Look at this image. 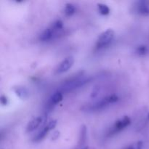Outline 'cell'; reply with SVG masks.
Wrapping results in <instances>:
<instances>
[{
    "label": "cell",
    "mask_w": 149,
    "mask_h": 149,
    "mask_svg": "<svg viewBox=\"0 0 149 149\" xmlns=\"http://www.w3.org/2000/svg\"><path fill=\"white\" fill-rule=\"evenodd\" d=\"M87 140V127L84 125H82L80 127L79 132V142L78 146L80 147H83L85 145Z\"/></svg>",
    "instance_id": "8fae6325"
},
{
    "label": "cell",
    "mask_w": 149,
    "mask_h": 149,
    "mask_svg": "<svg viewBox=\"0 0 149 149\" xmlns=\"http://www.w3.org/2000/svg\"><path fill=\"white\" fill-rule=\"evenodd\" d=\"M44 121H45V119L43 116H37V117L33 118L28 123L26 128V132H31L34 131L36 128H38L42 125V123H43Z\"/></svg>",
    "instance_id": "ba28073f"
},
{
    "label": "cell",
    "mask_w": 149,
    "mask_h": 149,
    "mask_svg": "<svg viewBox=\"0 0 149 149\" xmlns=\"http://www.w3.org/2000/svg\"><path fill=\"white\" fill-rule=\"evenodd\" d=\"M59 136H60L59 131H55V132H54L53 133H52V136H51V138H52V140L55 141V140L58 139V138H59Z\"/></svg>",
    "instance_id": "e0dca14e"
},
{
    "label": "cell",
    "mask_w": 149,
    "mask_h": 149,
    "mask_svg": "<svg viewBox=\"0 0 149 149\" xmlns=\"http://www.w3.org/2000/svg\"><path fill=\"white\" fill-rule=\"evenodd\" d=\"M74 58L72 56H68L64 58L62 61L59 63L58 67L55 69V73L58 74H63V73L68 71L71 67L74 65Z\"/></svg>",
    "instance_id": "52a82bcc"
},
{
    "label": "cell",
    "mask_w": 149,
    "mask_h": 149,
    "mask_svg": "<svg viewBox=\"0 0 149 149\" xmlns=\"http://www.w3.org/2000/svg\"><path fill=\"white\" fill-rule=\"evenodd\" d=\"M57 125V120L54 119V120L50 121L47 125H45L43 127L42 130L33 137V141L35 143H38V142H40L41 141L44 139L45 137L47 136V135L48 134V132H49L50 130H53L54 128L56 127Z\"/></svg>",
    "instance_id": "5b68a950"
},
{
    "label": "cell",
    "mask_w": 149,
    "mask_h": 149,
    "mask_svg": "<svg viewBox=\"0 0 149 149\" xmlns=\"http://www.w3.org/2000/svg\"><path fill=\"white\" fill-rule=\"evenodd\" d=\"M13 90L16 95L22 100L26 99L29 96V92L28 89L24 86H15L13 88Z\"/></svg>",
    "instance_id": "7c38bea8"
},
{
    "label": "cell",
    "mask_w": 149,
    "mask_h": 149,
    "mask_svg": "<svg viewBox=\"0 0 149 149\" xmlns=\"http://www.w3.org/2000/svg\"><path fill=\"white\" fill-rule=\"evenodd\" d=\"M134 13L141 15H149V1H138L132 6Z\"/></svg>",
    "instance_id": "8992f818"
},
{
    "label": "cell",
    "mask_w": 149,
    "mask_h": 149,
    "mask_svg": "<svg viewBox=\"0 0 149 149\" xmlns=\"http://www.w3.org/2000/svg\"><path fill=\"white\" fill-rule=\"evenodd\" d=\"M97 5V10H98L99 13L102 15H109L110 13V8L106 4H102V3H98Z\"/></svg>",
    "instance_id": "9a60e30c"
},
{
    "label": "cell",
    "mask_w": 149,
    "mask_h": 149,
    "mask_svg": "<svg viewBox=\"0 0 149 149\" xmlns=\"http://www.w3.org/2000/svg\"><path fill=\"white\" fill-rule=\"evenodd\" d=\"M118 100H119V97L116 94L109 95L103 97L100 100H97L91 104H88L87 106H84L82 109L87 111H97L105 109L110 104L116 103Z\"/></svg>",
    "instance_id": "6da1fadb"
},
{
    "label": "cell",
    "mask_w": 149,
    "mask_h": 149,
    "mask_svg": "<svg viewBox=\"0 0 149 149\" xmlns=\"http://www.w3.org/2000/svg\"><path fill=\"white\" fill-rule=\"evenodd\" d=\"M149 49L148 46L145 45H140L137 46L135 49V53L138 56H145L148 53Z\"/></svg>",
    "instance_id": "4fadbf2b"
},
{
    "label": "cell",
    "mask_w": 149,
    "mask_h": 149,
    "mask_svg": "<svg viewBox=\"0 0 149 149\" xmlns=\"http://www.w3.org/2000/svg\"><path fill=\"white\" fill-rule=\"evenodd\" d=\"M147 119H148L149 120V113H148V115H147Z\"/></svg>",
    "instance_id": "ffe728a7"
},
{
    "label": "cell",
    "mask_w": 149,
    "mask_h": 149,
    "mask_svg": "<svg viewBox=\"0 0 149 149\" xmlns=\"http://www.w3.org/2000/svg\"><path fill=\"white\" fill-rule=\"evenodd\" d=\"M125 149H137L136 143H134V144H132V145L128 146L126 147Z\"/></svg>",
    "instance_id": "d6986e66"
},
{
    "label": "cell",
    "mask_w": 149,
    "mask_h": 149,
    "mask_svg": "<svg viewBox=\"0 0 149 149\" xmlns=\"http://www.w3.org/2000/svg\"><path fill=\"white\" fill-rule=\"evenodd\" d=\"M81 75H79V77H74L71 79L65 81L61 87L59 91L61 93H66V92L72 91L75 89L79 88L82 86L85 85L86 84L90 82L92 79L90 77H81Z\"/></svg>",
    "instance_id": "7a4b0ae2"
},
{
    "label": "cell",
    "mask_w": 149,
    "mask_h": 149,
    "mask_svg": "<svg viewBox=\"0 0 149 149\" xmlns=\"http://www.w3.org/2000/svg\"><path fill=\"white\" fill-rule=\"evenodd\" d=\"M115 32L113 29H109L100 33L95 43L96 49H102L109 46L114 38Z\"/></svg>",
    "instance_id": "3957f363"
},
{
    "label": "cell",
    "mask_w": 149,
    "mask_h": 149,
    "mask_svg": "<svg viewBox=\"0 0 149 149\" xmlns=\"http://www.w3.org/2000/svg\"><path fill=\"white\" fill-rule=\"evenodd\" d=\"M99 93V89L98 87H95V88L94 89V90H93V92H92L91 93V97H93V98H94V97H95L97 95V94H98Z\"/></svg>",
    "instance_id": "ac0fdd59"
},
{
    "label": "cell",
    "mask_w": 149,
    "mask_h": 149,
    "mask_svg": "<svg viewBox=\"0 0 149 149\" xmlns=\"http://www.w3.org/2000/svg\"><path fill=\"white\" fill-rule=\"evenodd\" d=\"M0 103L2 106H7L9 103L8 97L4 95H1V97H0Z\"/></svg>",
    "instance_id": "2e32d148"
},
{
    "label": "cell",
    "mask_w": 149,
    "mask_h": 149,
    "mask_svg": "<svg viewBox=\"0 0 149 149\" xmlns=\"http://www.w3.org/2000/svg\"><path fill=\"white\" fill-rule=\"evenodd\" d=\"M63 98V93L61 92H60L59 90L57 92H55L51 97L49 98V100L48 101L47 105V108L48 109H51L53 106H55V105L59 103L60 102H61Z\"/></svg>",
    "instance_id": "30bf717a"
},
{
    "label": "cell",
    "mask_w": 149,
    "mask_h": 149,
    "mask_svg": "<svg viewBox=\"0 0 149 149\" xmlns=\"http://www.w3.org/2000/svg\"><path fill=\"white\" fill-rule=\"evenodd\" d=\"M131 124V119L127 116H123L121 119H118L117 121L115 122L113 126L110 128L109 132V135H113L118 132H121L124 129L129 126Z\"/></svg>",
    "instance_id": "277c9868"
},
{
    "label": "cell",
    "mask_w": 149,
    "mask_h": 149,
    "mask_svg": "<svg viewBox=\"0 0 149 149\" xmlns=\"http://www.w3.org/2000/svg\"><path fill=\"white\" fill-rule=\"evenodd\" d=\"M57 38V34L54 32V31L50 27L47 28L45 30L42 31V33L39 35V40L41 42H48L52 39H55Z\"/></svg>",
    "instance_id": "9c48e42d"
},
{
    "label": "cell",
    "mask_w": 149,
    "mask_h": 149,
    "mask_svg": "<svg viewBox=\"0 0 149 149\" xmlns=\"http://www.w3.org/2000/svg\"><path fill=\"white\" fill-rule=\"evenodd\" d=\"M77 11V7L72 3H66L64 7V13L66 16L69 17V16L73 15L74 13Z\"/></svg>",
    "instance_id": "5bb4252c"
}]
</instances>
